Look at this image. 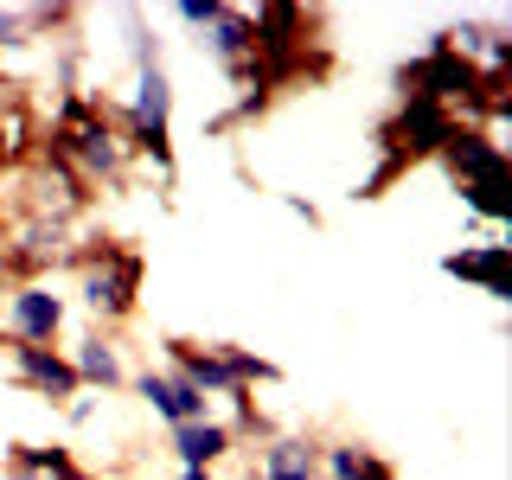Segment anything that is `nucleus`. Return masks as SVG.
<instances>
[{"label":"nucleus","mask_w":512,"mask_h":480,"mask_svg":"<svg viewBox=\"0 0 512 480\" xmlns=\"http://www.w3.org/2000/svg\"><path fill=\"white\" fill-rule=\"evenodd\" d=\"M256 480H314L320 474V442L295 436V429H269L263 448H256Z\"/></svg>","instance_id":"nucleus-15"},{"label":"nucleus","mask_w":512,"mask_h":480,"mask_svg":"<svg viewBox=\"0 0 512 480\" xmlns=\"http://www.w3.org/2000/svg\"><path fill=\"white\" fill-rule=\"evenodd\" d=\"M244 480H256V474H244Z\"/></svg>","instance_id":"nucleus-26"},{"label":"nucleus","mask_w":512,"mask_h":480,"mask_svg":"<svg viewBox=\"0 0 512 480\" xmlns=\"http://www.w3.org/2000/svg\"><path fill=\"white\" fill-rule=\"evenodd\" d=\"M64 359H71V372H77V384L84 391H128V352H122V340L116 333H103V327H90V333H77L71 346H64Z\"/></svg>","instance_id":"nucleus-12"},{"label":"nucleus","mask_w":512,"mask_h":480,"mask_svg":"<svg viewBox=\"0 0 512 480\" xmlns=\"http://www.w3.org/2000/svg\"><path fill=\"white\" fill-rule=\"evenodd\" d=\"M224 13V0H180V7H173V20H180L186 32H205Z\"/></svg>","instance_id":"nucleus-19"},{"label":"nucleus","mask_w":512,"mask_h":480,"mask_svg":"<svg viewBox=\"0 0 512 480\" xmlns=\"http://www.w3.org/2000/svg\"><path fill=\"white\" fill-rule=\"evenodd\" d=\"M7 288H13V282H7V269H0V301H7Z\"/></svg>","instance_id":"nucleus-25"},{"label":"nucleus","mask_w":512,"mask_h":480,"mask_svg":"<svg viewBox=\"0 0 512 480\" xmlns=\"http://www.w3.org/2000/svg\"><path fill=\"white\" fill-rule=\"evenodd\" d=\"M167 448H173V461H180V468L218 474V461L237 455V436H231V423H224V416H199V423L167 429Z\"/></svg>","instance_id":"nucleus-14"},{"label":"nucleus","mask_w":512,"mask_h":480,"mask_svg":"<svg viewBox=\"0 0 512 480\" xmlns=\"http://www.w3.org/2000/svg\"><path fill=\"white\" fill-rule=\"evenodd\" d=\"M77 276V308H84L103 333H116L128 314L141 308V282H148V256L122 237H84L71 256Z\"/></svg>","instance_id":"nucleus-3"},{"label":"nucleus","mask_w":512,"mask_h":480,"mask_svg":"<svg viewBox=\"0 0 512 480\" xmlns=\"http://www.w3.org/2000/svg\"><path fill=\"white\" fill-rule=\"evenodd\" d=\"M359 480H397V468H391V461H384L378 448H372V455L359 461Z\"/></svg>","instance_id":"nucleus-21"},{"label":"nucleus","mask_w":512,"mask_h":480,"mask_svg":"<svg viewBox=\"0 0 512 480\" xmlns=\"http://www.w3.org/2000/svg\"><path fill=\"white\" fill-rule=\"evenodd\" d=\"M442 173L455 180L461 192V205L480 218V224H500L512 218V167H506V141H493L487 128H474V122H455V135L442 141Z\"/></svg>","instance_id":"nucleus-4"},{"label":"nucleus","mask_w":512,"mask_h":480,"mask_svg":"<svg viewBox=\"0 0 512 480\" xmlns=\"http://www.w3.org/2000/svg\"><path fill=\"white\" fill-rule=\"evenodd\" d=\"M96 205V192L64 167V154L52 141H32V148L0 173V218H45V224H84Z\"/></svg>","instance_id":"nucleus-2"},{"label":"nucleus","mask_w":512,"mask_h":480,"mask_svg":"<svg viewBox=\"0 0 512 480\" xmlns=\"http://www.w3.org/2000/svg\"><path fill=\"white\" fill-rule=\"evenodd\" d=\"M45 141L64 154V167H71L90 192L103 186L109 199H122V192H128L135 160H128V141H122V128H116V109H103V96H84V90L58 96L52 135H45Z\"/></svg>","instance_id":"nucleus-1"},{"label":"nucleus","mask_w":512,"mask_h":480,"mask_svg":"<svg viewBox=\"0 0 512 480\" xmlns=\"http://www.w3.org/2000/svg\"><path fill=\"white\" fill-rule=\"evenodd\" d=\"M64 320H71V301L52 282H13L7 301H0V327H7L13 346H58Z\"/></svg>","instance_id":"nucleus-8"},{"label":"nucleus","mask_w":512,"mask_h":480,"mask_svg":"<svg viewBox=\"0 0 512 480\" xmlns=\"http://www.w3.org/2000/svg\"><path fill=\"white\" fill-rule=\"evenodd\" d=\"M506 237L493 231V237H480V244H461V250H448L442 256V276L448 282H468V288H480L487 301H512V282H506Z\"/></svg>","instance_id":"nucleus-13"},{"label":"nucleus","mask_w":512,"mask_h":480,"mask_svg":"<svg viewBox=\"0 0 512 480\" xmlns=\"http://www.w3.org/2000/svg\"><path fill=\"white\" fill-rule=\"evenodd\" d=\"M7 372H13V384L20 391H32V397H45L52 410H64L84 384H77V372H71V359H64V346H13L7 340Z\"/></svg>","instance_id":"nucleus-10"},{"label":"nucleus","mask_w":512,"mask_h":480,"mask_svg":"<svg viewBox=\"0 0 512 480\" xmlns=\"http://www.w3.org/2000/svg\"><path fill=\"white\" fill-rule=\"evenodd\" d=\"M173 480H218V474H205V468H180Z\"/></svg>","instance_id":"nucleus-24"},{"label":"nucleus","mask_w":512,"mask_h":480,"mask_svg":"<svg viewBox=\"0 0 512 480\" xmlns=\"http://www.w3.org/2000/svg\"><path fill=\"white\" fill-rule=\"evenodd\" d=\"M372 455V442H359V436H333V442H320V474L314 480H359V461Z\"/></svg>","instance_id":"nucleus-18"},{"label":"nucleus","mask_w":512,"mask_h":480,"mask_svg":"<svg viewBox=\"0 0 512 480\" xmlns=\"http://www.w3.org/2000/svg\"><path fill=\"white\" fill-rule=\"evenodd\" d=\"M77 26V7H0V52H20V45L58 39V32Z\"/></svg>","instance_id":"nucleus-17"},{"label":"nucleus","mask_w":512,"mask_h":480,"mask_svg":"<svg viewBox=\"0 0 512 480\" xmlns=\"http://www.w3.org/2000/svg\"><path fill=\"white\" fill-rule=\"evenodd\" d=\"M128 391H135V397H141V404H148V410H154L167 429L212 416V397H205V391H192L186 378H173L167 365H135V372H128Z\"/></svg>","instance_id":"nucleus-11"},{"label":"nucleus","mask_w":512,"mask_h":480,"mask_svg":"<svg viewBox=\"0 0 512 480\" xmlns=\"http://www.w3.org/2000/svg\"><path fill=\"white\" fill-rule=\"evenodd\" d=\"M455 109H442V103H429V96H397V109L378 122V173L365 180V199L384 186V180H397L404 167H416V160H436L442 154V141L455 135Z\"/></svg>","instance_id":"nucleus-6"},{"label":"nucleus","mask_w":512,"mask_h":480,"mask_svg":"<svg viewBox=\"0 0 512 480\" xmlns=\"http://www.w3.org/2000/svg\"><path fill=\"white\" fill-rule=\"evenodd\" d=\"M199 52L212 58L237 90H244V84H263V77H256V26H250V7H231V0H224V13L199 32Z\"/></svg>","instance_id":"nucleus-9"},{"label":"nucleus","mask_w":512,"mask_h":480,"mask_svg":"<svg viewBox=\"0 0 512 480\" xmlns=\"http://www.w3.org/2000/svg\"><path fill=\"white\" fill-rule=\"evenodd\" d=\"M13 167V141H7V122H0V173Z\"/></svg>","instance_id":"nucleus-23"},{"label":"nucleus","mask_w":512,"mask_h":480,"mask_svg":"<svg viewBox=\"0 0 512 480\" xmlns=\"http://www.w3.org/2000/svg\"><path fill=\"white\" fill-rule=\"evenodd\" d=\"M64 423H71V429H84V423H96V391H77L71 404H64Z\"/></svg>","instance_id":"nucleus-20"},{"label":"nucleus","mask_w":512,"mask_h":480,"mask_svg":"<svg viewBox=\"0 0 512 480\" xmlns=\"http://www.w3.org/2000/svg\"><path fill=\"white\" fill-rule=\"evenodd\" d=\"M282 205H288V212H295L301 224H320V205H314V199H301V192H282Z\"/></svg>","instance_id":"nucleus-22"},{"label":"nucleus","mask_w":512,"mask_h":480,"mask_svg":"<svg viewBox=\"0 0 512 480\" xmlns=\"http://www.w3.org/2000/svg\"><path fill=\"white\" fill-rule=\"evenodd\" d=\"M84 237L71 224L45 218H0V269L7 282H52V269H71V256Z\"/></svg>","instance_id":"nucleus-7"},{"label":"nucleus","mask_w":512,"mask_h":480,"mask_svg":"<svg viewBox=\"0 0 512 480\" xmlns=\"http://www.w3.org/2000/svg\"><path fill=\"white\" fill-rule=\"evenodd\" d=\"M160 365H167L173 378H186L192 391L231 397V404L244 391H256V384H276L282 378L263 352L231 346V340H186V333H167V340H160Z\"/></svg>","instance_id":"nucleus-5"},{"label":"nucleus","mask_w":512,"mask_h":480,"mask_svg":"<svg viewBox=\"0 0 512 480\" xmlns=\"http://www.w3.org/2000/svg\"><path fill=\"white\" fill-rule=\"evenodd\" d=\"M0 480H90V474L58 442H13L7 461H0Z\"/></svg>","instance_id":"nucleus-16"}]
</instances>
